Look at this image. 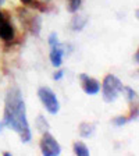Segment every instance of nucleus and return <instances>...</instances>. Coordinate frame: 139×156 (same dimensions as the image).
I'll list each match as a JSON object with an SVG mask.
<instances>
[{
  "label": "nucleus",
  "instance_id": "7ed1b4c3",
  "mask_svg": "<svg viewBox=\"0 0 139 156\" xmlns=\"http://www.w3.org/2000/svg\"><path fill=\"white\" fill-rule=\"evenodd\" d=\"M38 95H39L40 102L45 105V107L47 109L49 113H52V114L57 113L58 109H60V105H58L57 98H56L54 92H53L52 89L43 87V88H40V89L38 91Z\"/></svg>",
  "mask_w": 139,
  "mask_h": 156
},
{
  "label": "nucleus",
  "instance_id": "0eeeda50",
  "mask_svg": "<svg viewBox=\"0 0 139 156\" xmlns=\"http://www.w3.org/2000/svg\"><path fill=\"white\" fill-rule=\"evenodd\" d=\"M50 60H52V64L54 67H60L63 62V49L60 45L53 46L52 48V53H50Z\"/></svg>",
  "mask_w": 139,
  "mask_h": 156
},
{
  "label": "nucleus",
  "instance_id": "a211bd4d",
  "mask_svg": "<svg viewBox=\"0 0 139 156\" xmlns=\"http://www.w3.org/2000/svg\"><path fill=\"white\" fill-rule=\"evenodd\" d=\"M4 127V123H0V131H2V128Z\"/></svg>",
  "mask_w": 139,
  "mask_h": 156
},
{
  "label": "nucleus",
  "instance_id": "39448f33",
  "mask_svg": "<svg viewBox=\"0 0 139 156\" xmlns=\"http://www.w3.org/2000/svg\"><path fill=\"white\" fill-rule=\"evenodd\" d=\"M79 78H81V81H82V88H84V91L88 95H96L97 92L100 91V85H99V82L96 80L89 78L85 74H81Z\"/></svg>",
  "mask_w": 139,
  "mask_h": 156
},
{
  "label": "nucleus",
  "instance_id": "1a4fd4ad",
  "mask_svg": "<svg viewBox=\"0 0 139 156\" xmlns=\"http://www.w3.org/2000/svg\"><path fill=\"white\" fill-rule=\"evenodd\" d=\"M95 128H96L95 124L82 123L81 126H79V134H81V136H84V138H88V136H91L92 134H93Z\"/></svg>",
  "mask_w": 139,
  "mask_h": 156
},
{
  "label": "nucleus",
  "instance_id": "9b49d317",
  "mask_svg": "<svg viewBox=\"0 0 139 156\" xmlns=\"http://www.w3.org/2000/svg\"><path fill=\"white\" fill-rule=\"evenodd\" d=\"M36 127H38V130L40 131V133H46V131L49 130V124L45 121V119H43L42 116L38 117V120H36Z\"/></svg>",
  "mask_w": 139,
  "mask_h": 156
},
{
  "label": "nucleus",
  "instance_id": "6e6552de",
  "mask_svg": "<svg viewBox=\"0 0 139 156\" xmlns=\"http://www.w3.org/2000/svg\"><path fill=\"white\" fill-rule=\"evenodd\" d=\"M86 23H88V20L85 16H75L74 18H72L71 27L74 31H81V29L86 25Z\"/></svg>",
  "mask_w": 139,
  "mask_h": 156
},
{
  "label": "nucleus",
  "instance_id": "ddd939ff",
  "mask_svg": "<svg viewBox=\"0 0 139 156\" xmlns=\"http://www.w3.org/2000/svg\"><path fill=\"white\" fill-rule=\"evenodd\" d=\"M123 91L127 94V99H128V101H134V99H135L136 92L134 91L132 88H130V87H123Z\"/></svg>",
  "mask_w": 139,
  "mask_h": 156
},
{
  "label": "nucleus",
  "instance_id": "f8f14e48",
  "mask_svg": "<svg viewBox=\"0 0 139 156\" xmlns=\"http://www.w3.org/2000/svg\"><path fill=\"white\" fill-rule=\"evenodd\" d=\"M81 6V0H68V11L75 13Z\"/></svg>",
  "mask_w": 139,
  "mask_h": 156
},
{
  "label": "nucleus",
  "instance_id": "20e7f679",
  "mask_svg": "<svg viewBox=\"0 0 139 156\" xmlns=\"http://www.w3.org/2000/svg\"><path fill=\"white\" fill-rule=\"evenodd\" d=\"M40 149L45 156H58L61 152V148L57 144V141L47 131L43 134V138L40 141Z\"/></svg>",
  "mask_w": 139,
  "mask_h": 156
},
{
  "label": "nucleus",
  "instance_id": "dca6fc26",
  "mask_svg": "<svg viewBox=\"0 0 139 156\" xmlns=\"http://www.w3.org/2000/svg\"><path fill=\"white\" fill-rule=\"evenodd\" d=\"M63 74H64V71H63V70H60V71H57L54 75H53V78H54V80H60V78L63 77Z\"/></svg>",
  "mask_w": 139,
  "mask_h": 156
},
{
  "label": "nucleus",
  "instance_id": "f03ea898",
  "mask_svg": "<svg viewBox=\"0 0 139 156\" xmlns=\"http://www.w3.org/2000/svg\"><path fill=\"white\" fill-rule=\"evenodd\" d=\"M103 99L104 102H114L116 98L118 96L121 91H123V84L116 75H107L103 81Z\"/></svg>",
  "mask_w": 139,
  "mask_h": 156
},
{
  "label": "nucleus",
  "instance_id": "f3484780",
  "mask_svg": "<svg viewBox=\"0 0 139 156\" xmlns=\"http://www.w3.org/2000/svg\"><path fill=\"white\" fill-rule=\"evenodd\" d=\"M21 2H23V3H25V4H29L32 0H21Z\"/></svg>",
  "mask_w": 139,
  "mask_h": 156
},
{
  "label": "nucleus",
  "instance_id": "423d86ee",
  "mask_svg": "<svg viewBox=\"0 0 139 156\" xmlns=\"http://www.w3.org/2000/svg\"><path fill=\"white\" fill-rule=\"evenodd\" d=\"M0 38L4 41H13L14 39V29L6 20H0Z\"/></svg>",
  "mask_w": 139,
  "mask_h": 156
},
{
  "label": "nucleus",
  "instance_id": "6ab92c4d",
  "mask_svg": "<svg viewBox=\"0 0 139 156\" xmlns=\"http://www.w3.org/2000/svg\"><path fill=\"white\" fill-rule=\"evenodd\" d=\"M4 2H6V0H0V6H2V4H4Z\"/></svg>",
  "mask_w": 139,
  "mask_h": 156
},
{
  "label": "nucleus",
  "instance_id": "9d476101",
  "mask_svg": "<svg viewBox=\"0 0 139 156\" xmlns=\"http://www.w3.org/2000/svg\"><path fill=\"white\" fill-rule=\"evenodd\" d=\"M74 151L77 156H89V151H88V148L82 142H75Z\"/></svg>",
  "mask_w": 139,
  "mask_h": 156
},
{
  "label": "nucleus",
  "instance_id": "4468645a",
  "mask_svg": "<svg viewBox=\"0 0 139 156\" xmlns=\"http://www.w3.org/2000/svg\"><path fill=\"white\" fill-rule=\"evenodd\" d=\"M127 121H128V117H123V116H120V117H116V119H114L113 120V123L116 124V126H124V124L127 123Z\"/></svg>",
  "mask_w": 139,
  "mask_h": 156
},
{
  "label": "nucleus",
  "instance_id": "f257e3e1",
  "mask_svg": "<svg viewBox=\"0 0 139 156\" xmlns=\"http://www.w3.org/2000/svg\"><path fill=\"white\" fill-rule=\"evenodd\" d=\"M4 126L17 131L23 142L31 141V128L26 121L25 103L23 101L18 88L10 89L6 96V109H4Z\"/></svg>",
  "mask_w": 139,
  "mask_h": 156
},
{
  "label": "nucleus",
  "instance_id": "2eb2a0df",
  "mask_svg": "<svg viewBox=\"0 0 139 156\" xmlns=\"http://www.w3.org/2000/svg\"><path fill=\"white\" fill-rule=\"evenodd\" d=\"M49 43H50V46H57V45H60L58 43V41H57V35L56 34H52V35L49 36Z\"/></svg>",
  "mask_w": 139,
  "mask_h": 156
}]
</instances>
